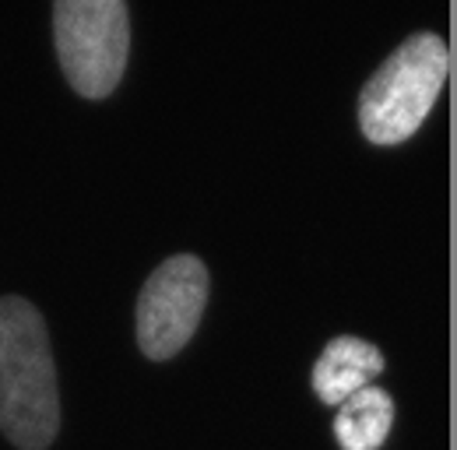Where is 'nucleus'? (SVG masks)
I'll return each mask as SVG.
<instances>
[{"instance_id":"nucleus-3","label":"nucleus","mask_w":457,"mask_h":450,"mask_svg":"<svg viewBox=\"0 0 457 450\" xmlns=\"http://www.w3.org/2000/svg\"><path fill=\"white\" fill-rule=\"evenodd\" d=\"M54 46L67 85L81 99H106L120 85L130 18L123 0H57L54 4Z\"/></svg>"},{"instance_id":"nucleus-5","label":"nucleus","mask_w":457,"mask_h":450,"mask_svg":"<svg viewBox=\"0 0 457 450\" xmlns=\"http://www.w3.org/2000/svg\"><path fill=\"white\" fill-rule=\"evenodd\" d=\"M384 370V352L355 335H338L313 362V391L324 404H342L348 394L373 384Z\"/></svg>"},{"instance_id":"nucleus-2","label":"nucleus","mask_w":457,"mask_h":450,"mask_svg":"<svg viewBox=\"0 0 457 450\" xmlns=\"http://www.w3.org/2000/svg\"><path fill=\"white\" fill-rule=\"evenodd\" d=\"M451 71V50L436 32H415L387 56L359 92V130L373 145L408 141L433 103Z\"/></svg>"},{"instance_id":"nucleus-4","label":"nucleus","mask_w":457,"mask_h":450,"mask_svg":"<svg viewBox=\"0 0 457 450\" xmlns=\"http://www.w3.org/2000/svg\"><path fill=\"white\" fill-rule=\"evenodd\" d=\"M208 268L194 254H176L148 275L134 306L137 348L148 359H172L194 338L208 303Z\"/></svg>"},{"instance_id":"nucleus-6","label":"nucleus","mask_w":457,"mask_h":450,"mask_svg":"<svg viewBox=\"0 0 457 450\" xmlns=\"http://www.w3.org/2000/svg\"><path fill=\"white\" fill-rule=\"evenodd\" d=\"M395 422V401L391 394L366 384L355 394H348L335 415V440L348 450L380 447Z\"/></svg>"},{"instance_id":"nucleus-1","label":"nucleus","mask_w":457,"mask_h":450,"mask_svg":"<svg viewBox=\"0 0 457 450\" xmlns=\"http://www.w3.org/2000/svg\"><path fill=\"white\" fill-rule=\"evenodd\" d=\"M60 429L54 348L43 313L21 299H0V433L21 450H43Z\"/></svg>"}]
</instances>
